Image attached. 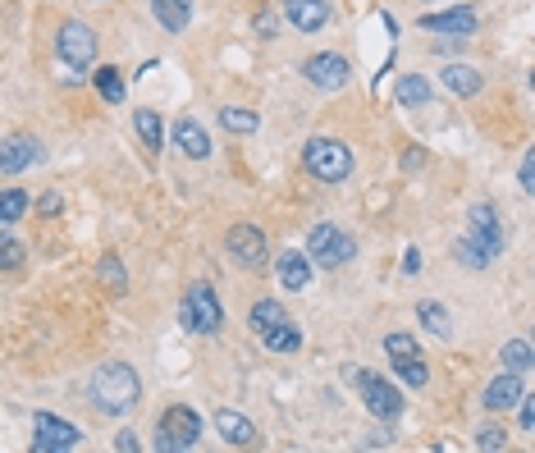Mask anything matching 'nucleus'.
Wrapping results in <instances>:
<instances>
[{
	"label": "nucleus",
	"instance_id": "nucleus-1",
	"mask_svg": "<svg viewBox=\"0 0 535 453\" xmlns=\"http://www.w3.org/2000/svg\"><path fill=\"white\" fill-rule=\"evenodd\" d=\"M87 399H92V408H97L101 417H124V412L138 408L142 380L129 362H101V367L92 371V380H87Z\"/></svg>",
	"mask_w": 535,
	"mask_h": 453
},
{
	"label": "nucleus",
	"instance_id": "nucleus-2",
	"mask_svg": "<svg viewBox=\"0 0 535 453\" xmlns=\"http://www.w3.org/2000/svg\"><path fill=\"white\" fill-rule=\"evenodd\" d=\"M302 165H307L311 179H321V184H343L348 174H353V151L343 147L339 138H311L302 147Z\"/></svg>",
	"mask_w": 535,
	"mask_h": 453
},
{
	"label": "nucleus",
	"instance_id": "nucleus-3",
	"mask_svg": "<svg viewBox=\"0 0 535 453\" xmlns=\"http://www.w3.org/2000/svg\"><path fill=\"white\" fill-rule=\"evenodd\" d=\"M179 321H183V330H193V335H215V330L225 325L220 298H215V289L206 280L188 284V293H183V302H179Z\"/></svg>",
	"mask_w": 535,
	"mask_h": 453
},
{
	"label": "nucleus",
	"instance_id": "nucleus-4",
	"mask_svg": "<svg viewBox=\"0 0 535 453\" xmlns=\"http://www.w3.org/2000/svg\"><path fill=\"white\" fill-rule=\"evenodd\" d=\"M202 440V417H197L193 408H165L161 412V426H156V449L161 453H183V449H193V444Z\"/></svg>",
	"mask_w": 535,
	"mask_h": 453
},
{
	"label": "nucleus",
	"instance_id": "nucleus-5",
	"mask_svg": "<svg viewBox=\"0 0 535 453\" xmlns=\"http://www.w3.org/2000/svg\"><path fill=\"white\" fill-rule=\"evenodd\" d=\"M353 238L343 234L339 225H316L307 234V257L316 261L321 270H339V266H348L353 261Z\"/></svg>",
	"mask_w": 535,
	"mask_h": 453
},
{
	"label": "nucleus",
	"instance_id": "nucleus-6",
	"mask_svg": "<svg viewBox=\"0 0 535 453\" xmlns=\"http://www.w3.org/2000/svg\"><path fill=\"white\" fill-rule=\"evenodd\" d=\"M55 51H60V60L69 69H92V60H97V33L83 19H65L60 33H55Z\"/></svg>",
	"mask_w": 535,
	"mask_h": 453
},
{
	"label": "nucleus",
	"instance_id": "nucleus-7",
	"mask_svg": "<svg viewBox=\"0 0 535 453\" xmlns=\"http://www.w3.org/2000/svg\"><path fill=\"white\" fill-rule=\"evenodd\" d=\"M467 243L481 252L485 261L503 257V225H499V211L490 202H476L467 216Z\"/></svg>",
	"mask_w": 535,
	"mask_h": 453
},
{
	"label": "nucleus",
	"instance_id": "nucleus-8",
	"mask_svg": "<svg viewBox=\"0 0 535 453\" xmlns=\"http://www.w3.org/2000/svg\"><path fill=\"white\" fill-rule=\"evenodd\" d=\"M348 380L362 389V403H366V412H371V417L398 421V412H403V394H398L389 380L371 376V371H348Z\"/></svg>",
	"mask_w": 535,
	"mask_h": 453
},
{
	"label": "nucleus",
	"instance_id": "nucleus-9",
	"mask_svg": "<svg viewBox=\"0 0 535 453\" xmlns=\"http://www.w3.org/2000/svg\"><path fill=\"white\" fill-rule=\"evenodd\" d=\"M302 78H307L316 92H343L348 78H353V69H348V60H343L339 51H321V55H307V60H302Z\"/></svg>",
	"mask_w": 535,
	"mask_h": 453
},
{
	"label": "nucleus",
	"instance_id": "nucleus-10",
	"mask_svg": "<svg viewBox=\"0 0 535 453\" xmlns=\"http://www.w3.org/2000/svg\"><path fill=\"white\" fill-rule=\"evenodd\" d=\"M225 252H229V261L234 266H243V270H261L270 261V252H266V234H261L257 225H234L225 234Z\"/></svg>",
	"mask_w": 535,
	"mask_h": 453
},
{
	"label": "nucleus",
	"instance_id": "nucleus-11",
	"mask_svg": "<svg viewBox=\"0 0 535 453\" xmlns=\"http://www.w3.org/2000/svg\"><path fill=\"white\" fill-rule=\"evenodd\" d=\"M83 431L74 421H60L51 412H37L33 417V453H65V449H78Z\"/></svg>",
	"mask_w": 535,
	"mask_h": 453
},
{
	"label": "nucleus",
	"instance_id": "nucleus-12",
	"mask_svg": "<svg viewBox=\"0 0 535 453\" xmlns=\"http://www.w3.org/2000/svg\"><path fill=\"white\" fill-rule=\"evenodd\" d=\"M421 28H426V33H435V37H453V42H467V37L476 33V10L458 5V10L426 14V19H421Z\"/></svg>",
	"mask_w": 535,
	"mask_h": 453
},
{
	"label": "nucleus",
	"instance_id": "nucleus-13",
	"mask_svg": "<svg viewBox=\"0 0 535 453\" xmlns=\"http://www.w3.org/2000/svg\"><path fill=\"white\" fill-rule=\"evenodd\" d=\"M42 161V147H37V138H23V133H14V138L0 142V174H23L28 165Z\"/></svg>",
	"mask_w": 535,
	"mask_h": 453
},
{
	"label": "nucleus",
	"instance_id": "nucleus-14",
	"mask_svg": "<svg viewBox=\"0 0 535 453\" xmlns=\"http://www.w3.org/2000/svg\"><path fill=\"white\" fill-rule=\"evenodd\" d=\"M284 19L298 33H321L330 23V0H284Z\"/></svg>",
	"mask_w": 535,
	"mask_h": 453
},
{
	"label": "nucleus",
	"instance_id": "nucleus-15",
	"mask_svg": "<svg viewBox=\"0 0 535 453\" xmlns=\"http://www.w3.org/2000/svg\"><path fill=\"white\" fill-rule=\"evenodd\" d=\"M526 394V385H522V376L517 371H499V376L485 385V394H481V403L490 412H508V408H517V399Z\"/></svg>",
	"mask_w": 535,
	"mask_h": 453
},
{
	"label": "nucleus",
	"instance_id": "nucleus-16",
	"mask_svg": "<svg viewBox=\"0 0 535 453\" xmlns=\"http://www.w3.org/2000/svg\"><path fill=\"white\" fill-rule=\"evenodd\" d=\"M275 275H279V289L302 293V289L311 284V261H307V252L284 248V252L275 257Z\"/></svg>",
	"mask_w": 535,
	"mask_h": 453
},
{
	"label": "nucleus",
	"instance_id": "nucleus-17",
	"mask_svg": "<svg viewBox=\"0 0 535 453\" xmlns=\"http://www.w3.org/2000/svg\"><path fill=\"white\" fill-rule=\"evenodd\" d=\"M174 147H179L188 161H206V156H211V133H206L197 119H174Z\"/></svg>",
	"mask_w": 535,
	"mask_h": 453
},
{
	"label": "nucleus",
	"instance_id": "nucleus-18",
	"mask_svg": "<svg viewBox=\"0 0 535 453\" xmlns=\"http://www.w3.org/2000/svg\"><path fill=\"white\" fill-rule=\"evenodd\" d=\"M215 431L225 435V444H234V449H243V444H257V426H252L243 412H234V408H220V412H215Z\"/></svg>",
	"mask_w": 535,
	"mask_h": 453
},
{
	"label": "nucleus",
	"instance_id": "nucleus-19",
	"mask_svg": "<svg viewBox=\"0 0 535 453\" xmlns=\"http://www.w3.org/2000/svg\"><path fill=\"white\" fill-rule=\"evenodd\" d=\"M151 14L165 33H188L193 23V0H151Z\"/></svg>",
	"mask_w": 535,
	"mask_h": 453
},
{
	"label": "nucleus",
	"instance_id": "nucleus-20",
	"mask_svg": "<svg viewBox=\"0 0 535 453\" xmlns=\"http://www.w3.org/2000/svg\"><path fill=\"white\" fill-rule=\"evenodd\" d=\"M394 101L398 106H430V101H435V87H430V78H421V74H403L394 83Z\"/></svg>",
	"mask_w": 535,
	"mask_h": 453
},
{
	"label": "nucleus",
	"instance_id": "nucleus-21",
	"mask_svg": "<svg viewBox=\"0 0 535 453\" xmlns=\"http://www.w3.org/2000/svg\"><path fill=\"white\" fill-rule=\"evenodd\" d=\"M439 78H444V87H449V92H458V97H476V92L485 87L481 69H471V65H444V69H439Z\"/></svg>",
	"mask_w": 535,
	"mask_h": 453
},
{
	"label": "nucleus",
	"instance_id": "nucleus-22",
	"mask_svg": "<svg viewBox=\"0 0 535 453\" xmlns=\"http://www.w3.org/2000/svg\"><path fill=\"white\" fill-rule=\"evenodd\" d=\"M261 344H266L270 353H298V348H302V330L289 321V316H284L275 330H266V335H261Z\"/></svg>",
	"mask_w": 535,
	"mask_h": 453
},
{
	"label": "nucleus",
	"instance_id": "nucleus-23",
	"mask_svg": "<svg viewBox=\"0 0 535 453\" xmlns=\"http://www.w3.org/2000/svg\"><path fill=\"white\" fill-rule=\"evenodd\" d=\"M133 133L142 138V147H147V151H161L165 147V124H161V115H156V110H138V115H133Z\"/></svg>",
	"mask_w": 535,
	"mask_h": 453
},
{
	"label": "nucleus",
	"instance_id": "nucleus-24",
	"mask_svg": "<svg viewBox=\"0 0 535 453\" xmlns=\"http://www.w3.org/2000/svg\"><path fill=\"white\" fill-rule=\"evenodd\" d=\"M417 316H421V325H426L430 335L435 339H444V344H449L453 339V321H449V312H444V307H439V302H417Z\"/></svg>",
	"mask_w": 535,
	"mask_h": 453
},
{
	"label": "nucleus",
	"instance_id": "nucleus-25",
	"mask_svg": "<svg viewBox=\"0 0 535 453\" xmlns=\"http://www.w3.org/2000/svg\"><path fill=\"white\" fill-rule=\"evenodd\" d=\"M284 321V307H279L275 298H261L257 307H252V316H247V325H252V335H266V330H275V325Z\"/></svg>",
	"mask_w": 535,
	"mask_h": 453
},
{
	"label": "nucleus",
	"instance_id": "nucleus-26",
	"mask_svg": "<svg viewBox=\"0 0 535 453\" xmlns=\"http://www.w3.org/2000/svg\"><path fill=\"white\" fill-rule=\"evenodd\" d=\"M220 129H229V133H257L261 129V115H257V110H243V106H220Z\"/></svg>",
	"mask_w": 535,
	"mask_h": 453
},
{
	"label": "nucleus",
	"instance_id": "nucleus-27",
	"mask_svg": "<svg viewBox=\"0 0 535 453\" xmlns=\"http://www.w3.org/2000/svg\"><path fill=\"white\" fill-rule=\"evenodd\" d=\"M499 362H503V371L526 376V371H531V362H535V353H531V344H526V339H508V344H503V353H499Z\"/></svg>",
	"mask_w": 535,
	"mask_h": 453
},
{
	"label": "nucleus",
	"instance_id": "nucleus-28",
	"mask_svg": "<svg viewBox=\"0 0 535 453\" xmlns=\"http://www.w3.org/2000/svg\"><path fill=\"white\" fill-rule=\"evenodd\" d=\"M97 280L106 284L110 293H129V275H124V261H119L115 252H106V257L97 261Z\"/></svg>",
	"mask_w": 535,
	"mask_h": 453
},
{
	"label": "nucleus",
	"instance_id": "nucleus-29",
	"mask_svg": "<svg viewBox=\"0 0 535 453\" xmlns=\"http://www.w3.org/2000/svg\"><path fill=\"white\" fill-rule=\"evenodd\" d=\"M28 211H33V202H28V193H23V188L0 193V225H14V220H23Z\"/></svg>",
	"mask_w": 535,
	"mask_h": 453
},
{
	"label": "nucleus",
	"instance_id": "nucleus-30",
	"mask_svg": "<svg viewBox=\"0 0 535 453\" xmlns=\"http://www.w3.org/2000/svg\"><path fill=\"white\" fill-rule=\"evenodd\" d=\"M394 376H403L412 389L430 385V367L421 362V353H412V357H394Z\"/></svg>",
	"mask_w": 535,
	"mask_h": 453
},
{
	"label": "nucleus",
	"instance_id": "nucleus-31",
	"mask_svg": "<svg viewBox=\"0 0 535 453\" xmlns=\"http://www.w3.org/2000/svg\"><path fill=\"white\" fill-rule=\"evenodd\" d=\"M92 83H97V92L110 101V106H119V101H124V78H119V69H115V65H101Z\"/></svg>",
	"mask_w": 535,
	"mask_h": 453
},
{
	"label": "nucleus",
	"instance_id": "nucleus-32",
	"mask_svg": "<svg viewBox=\"0 0 535 453\" xmlns=\"http://www.w3.org/2000/svg\"><path fill=\"white\" fill-rule=\"evenodd\" d=\"M23 257H28V248H23L14 234H0V270H19Z\"/></svg>",
	"mask_w": 535,
	"mask_h": 453
},
{
	"label": "nucleus",
	"instance_id": "nucleus-33",
	"mask_svg": "<svg viewBox=\"0 0 535 453\" xmlns=\"http://www.w3.org/2000/svg\"><path fill=\"white\" fill-rule=\"evenodd\" d=\"M503 444H508V431H499V426H481V431H476V449L499 453Z\"/></svg>",
	"mask_w": 535,
	"mask_h": 453
},
{
	"label": "nucleus",
	"instance_id": "nucleus-34",
	"mask_svg": "<svg viewBox=\"0 0 535 453\" xmlns=\"http://www.w3.org/2000/svg\"><path fill=\"white\" fill-rule=\"evenodd\" d=\"M453 257H458V261H462V266H471V270H485V266H490V261H485V257H481V252L471 248L467 238H458V243H453Z\"/></svg>",
	"mask_w": 535,
	"mask_h": 453
},
{
	"label": "nucleus",
	"instance_id": "nucleus-35",
	"mask_svg": "<svg viewBox=\"0 0 535 453\" xmlns=\"http://www.w3.org/2000/svg\"><path fill=\"white\" fill-rule=\"evenodd\" d=\"M385 353L389 357H412V353H417V339H412V335H389L385 339Z\"/></svg>",
	"mask_w": 535,
	"mask_h": 453
},
{
	"label": "nucleus",
	"instance_id": "nucleus-36",
	"mask_svg": "<svg viewBox=\"0 0 535 453\" xmlns=\"http://www.w3.org/2000/svg\"><path fill=\"white\" fill-rule=\"evenodd\" d=\"M60 206H65V197H60V193H42V197H37V211H42V216H60Z\"/></svg>",
	"mask_w": 535,
	"mask_h": 453
},
{
	"label": "nucleus",
	"instance_id": "nucleus-37",
	"mask_svg": "<svg viewBox=\"0 0 535 453\" xmlns=\"http://www.w3.org/2000/svg\"><path fill=\"white\" fill-rule=\"evenodd\" d=\"M517 408H522V431H531V426H535V403H531V394H522V399H517Z\"/></svg>",
	"mask_w": 535,
	"mask_h": 453
},
{
	"label": "nucleus",
	"instance_id": "nucleus-38",
	"mask_svg": "<svg viewBox=\"0 0 535 453\" xmlns=\"http://www.w3.org/2000/svg\"><path fill=\"white\" fill-rule=\"evenodd\" d=\"M522 188H526V193L535 188V156H531V151H526V161H522Z\"/></svg>",
	"mask_w": 535,
	"mask_h": 453
},
{
	"label": "nucleus",
	"instance_id": "nucleus-39",
	"mask_svg": "<svg viewBox=\"0 0 535 453\" xmlns=\"http://www.w3.org/2000/svg\"><path fill=\"white\" fill-rule=\"evenodd\" d=\"M115 449L119 453H133V449H138V435H133V431H119L115 435Z\"/></svg>",
	"mask_w": 535,
	"mask_h": 453
},
{
	"label": "nucleus",
	"instance_id": "nucleus-40",
	"mask_svg": "<svg viewBox=\"0 0 535 453\" xmlns=\"http://www.w3.org/2000/svg\"><path fill=\"white\" fill-rule=\"evenodd\" d=\"M403 270H407V275H417V270H421V257H417V248H407V257H403Z\"/></svg>",
	"mask_w": 535,
	"mask_h": 453
}]
</instances>
